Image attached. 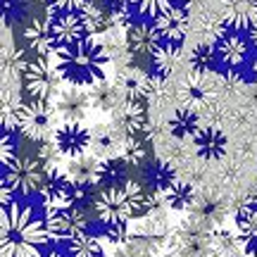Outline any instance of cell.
<instances>
[{
  "instance_id": "obj_3",
  "label": "cell",
  "mask_w": 257,
  "mask_h": 257,
  "mask_svg": "<svg viewBox=\"0 0 257 257\" xmlns=\"http://www.w3.org/2000/svg\"><path fill=\"white\" fill-rule=\"evenodd\" d=\"M93 210L105 226L128 224L131 219L148 214V191L138 181H128L119 188H102L93 200Z\"/></svg>"
},
{
  "instance_id": "obj_34",
  "label": "cell",
  "mask_w": 257,
  "mask_h": 257,
  "mask_svg": "<svg viewBox=\"0 0 257 257\" xmlns=\"http://www.w3.org/2000/svg\"><path fill=\"white\" fill-rule=\"evenodd\" d=\"M102 238H107L114 245H124L131 240V229H128V224H110V226H105Z\"/></svg>"
},
{
  "instance_id": "obj_39",
  "label": "cell",
  "mask_w": 257,
  "mask_h": 257,
  "mask_svg": "<svg viewBox=\"0 0 257 257\" xmlns=\"http://www.w3.org/2000/svg\"><path fill=\"white\" fill-rule=\"evenodd\" d=\"M250 72H252V76H255V81H257V57L252 60V67H250Z\"/></svg>"
},
{
  "instance_id": "obj_16",
  "label": "cell",
  "mask_w": 257,
  "mask_h": 257,
  "mask_svg": "<svg viewBox=\"0 0 257 257\" xmlns=\"http://www.w3.org/2000/svg\"><path fill=\"white\" fill-rule=\"evenodd\" d=\"M24 43L27 48L34 53V57H48L55 55V43L50 36V29H48L46 19H31L24 29Z\"/></svg>"
},
{
  "instance_id": "obj_32",
  "label": "cell",
  "mask_w": 257,
  "mask_h": 257,
  "mask_svg": "<svg viewBox=\"0 0 257 257\" xmlns=\"http://www.w3.org/2000/svg\"><path fill=\"white\" fill-rule=\"evenodd\" d=\"M36 157L38 162L46 167V172H60V160H62V153H60V148L55 146V141H46V143H41L36 148Z\"/></svg>"
},
{
  "instance_id": "obj_7",
  "label": "cell",
  "mask_w": 257,
  "mask_h": 257,
  "mask_svg": "<svg viewBox=\"0 0 257 257\" xmlns=\"http://www.w3.org/2000/svg\"><path fill=\"white\" fill-rule=\"evenodd\" d=\"M46 22H48V29H50V36H53L55 48L76 46V43H81L86 38H93L83 10L81 12H60V10L48 8Z\"/></svg>"
},
{
  "instance_id": "obj_23",
  "label": "cell",
  "mask_w": 257,
  "mask_h": 257,
  "mask_svg": "<svg viewBox=\"0 0 257 257\" xmlns=\"http://www.w3.org/2000/svg\"><path fill=\"white\" fill-rule=\"evenodd\" d=\"M210 248L217 257H238L245 255V245L240 240L238 233L224 229V226H217V229L210 233Z\"/></svg>"
},
{
  "instance_id": "obj_19",
  "label": "cell",
  "mask_w": 257,
  "mask_h": 257,
  "mask_svg": "<svg viewBox=\"0 0 257 257\" xmlns=\"http://www.w3.org/2000/svg\"><path fill=\"white\" fill-rule=\"evenodd\" d=\"M98 172H100V160L88 153V155L74 157L67 162L64 167V174L72 179L76 186H93L98 184Z\"/></svg>"
},
{
  "instance_id": "obj_37",
  "label": "cell",
  "mask_w": 257,
  "mask_h": 257,
  "mask_svg": "<svg viewBox=\"0 0 257 257\" xmlns=\"http://www.w3.org/2000/svg\"><path fill=\"white\" fill-rule=\"evenodd\" d=\"M245 205H252V207H257V184L252 186V191L248 193V200H245Z\"/></svg>"
},
{
  "instance_id": "obj_38",
  "label": "cell",
  "mask_w": 257,
  "mask_h": 257,
  "mask_svg": "<svg viewBox=\"0 0 257 257\" xmlns=\"http://www.w3.org/2000/svg\"><path fill=\"white\" fill-rule=\"evenodd\" d=\"M250 43H252V48L257 50V24L250 29Z\"/></svg>"
},
{
  "instance_id": "obj_22",
  "label": "cell",
  "mask_w": 257,
  "mask_h": 257,
  "mask_svg": "<svg viewBox=\"0 0 257 257\" xmlns=\"http://www.w3.org/2000/svg\"><path fill=\"white\" fill-rule=\"evenodd\" d=\"M128 169H131V165L124 162L121 157L102 160L100 172H98V184H100L102 188H119V186H126L128 181H134V179L128 176Z\"/></svg>"
},
{
  "instance_id": "obj_27",
  "label": "cell",
  "mask_w": 257,
  "mask_h": 257,
  "mask_svg": "<svg viewBox=\"0 0 257 257\" xmlns=\"http://www.w3.org/2000/svg\"><path fill=\"white\" fill-rule=\"evenodd\" d=\"M153 67H155V76H162V79H169L172 74L184 67V53L181 48H174V46H162L160 53L153 57Z\"/></svg>"
},
{
  "instance_id": "obj_15",
  "label": "cell",
  "mask_w": 257,
  "mask_h": 257,
  "mask_svg": "<svg viewBox=\"0 0 257 257\" xmlns=\"http://www.w3.org/2000/svg\"><path fill=\"white\" fill-rule=\"evenodd\" d=\"M193 148L202 160H221L226 155L229 138L219 126H200V131L193 138Z\"/></svg>"
},
{
  "instance_id": "obj_36",
  "label": "cell",
  "mask_w": 257,
  "mask_h": 257,
  "mask_svg": "<svg viewBox=\"0 0 257 257\" xmlns=\"http://www.w3.org/2000/svg\"><path fill=\"white\" fill-rule=\"evenodd\" d=\"M248 98H250V105L257 107V83H252V86L248 88Z\"/></svg>"
},
{
  "instance_id": "obj_42",
  "label": "cell",
  "mask_w": 257,
  "mask_h": 257,
  "mask_svg": "<svg viewBox=\"0 0 257 257\" xmlns=\"http://www.w3.org/2000/svg\"><path fill=\"white\" fill-rule=\"evenodd\" d=\"M238 257H252V255H248V252H245V255H238Z\"/></svg>"
},
{
  "instance_id": "obj_31",
  "label": "cell",
  "mask_w": 257,
  "mask_h": 257,
  "mask_svg": "<svg viewBox=\"0 0 257 257\" xmlns=\"http://www.w3.org/2000/svg\"><path fill=\"white\" fill-rule=\"evenodd\" d=\"M119 157L124 162H128L131 167H138L146 162L148 157V148H146V138H126L121 143V153Z\"/></svg>"
},
{
  "instance_id": "obj_4",
  "label": "cell",
  "mask_w": 257,
  "mask_h": 257,
  "mask_svg": "<svg viewBox=\"0 0 257 257\" xmlns=\"http://www.w3.org/2000/svg\"><path fill=\"white\" fill-rule=\"evenodd\" d=\"M62 72L55 62V55L31 57L24 69V86L34 100L55 102L62 93Z\"/></svg>"
},
{
  "instance_id": "obj_17",
  "label": "cell",
  "mask_w": 257,
  "mask_h": 257,
  "mask_svg": "<svg viewBox=\"0 0 257 257\" xmlns=\"http://www.w3.org/2000/svg\"><path fill=\"white\" fill-rule=\"evenodd\" d=\"M121 141L119 134L114 131L112 124H95L93 126V143H91V153L98 160H110V157H119L121 153Z\"/></svg>"
},
{
  "instance_id": "obj_12",
  "label": "cell",
  "mask_w": 257,
  "mask_h": 257,
  "mask_svg": "<svg viewBox=\"0 0 257 257\" xmlns=\"http://www.w3.org/2000/svg\"><path fill=\"white\" fill-rule=\"evenodd\" d=\"M157 34L162 38V46L181 48L186 34H188V8L176 5V8L162 12L160 17L153 19Z\"/></svg>"
},
{
  "instance_id": "obj_13",
  "label": "cell",
  "mask_w": 257,
  "mask_h": 257,
  "mask_svg": "<svg viewBox=\"0 0 257 257\" xmlns=\"http://www.w3.org/2000/svg\"><path fill=\"white\" fill-rule=\"evenodd\" d=\"M55 107L62 121H83L93 107L91 91L88 88H76V86H67L57 95Z\"/></svg>"
},
{
  "instance_id": "obj_1",
  "label": "cell",
  "mask_w": 257,
  "mask_h": 257,
  "mask_svg": "<svg viewBox=\"0 0 257 257\" xmlns=\"http://www.w3.org/2000/svg\"><path fill=\"white\" fill-rule=\"evenodd\" d=\"M50 240L46 219H38L34 207L12 202L3 207L0 217V248L3 257H43V248Z\"/></svg>"
},
{
  "instance_id": "obj_26",
  "label": "cell",
  "mask_w": 257,
  "mask_h": 257,
  "mask_svg": "<svg viewBox=\"0 0 257 257\" xmlns=\"http://www.w3.org/2000/svg\"><path fill=\"white\" fill-rule=\"evenodd\" d=\"M162 198H165V205L169 210H193V205H195V188L191 184H186V181H174V184L169 186L165 193H162Z\"/></svg>"
},
{
  "instance_id": "obj_11",
  "label": "cell",
  "mask_w": 257,
  "mask_h": 257,
  "mask_svg": "<svg viewBox=\"0 0 257 257\" xmlns=\"http://www.w3.org/2000/svg\"><path fill=\"white\" fill-rule=\"evenodd\" d=\"M126 46L128 53L134 60H150L160 53L162 48V38L157 34L155 24H148V22H136L134 27L126 29Z\"/></svg>"
},
{
  "instance_id": "obj_20",
  "label": "cell",
  "mask_w": 257,
  "mask_h": 257,
  "mask_svg": "<svg viewBox=\"0 0 257 257\" xmlns=\"http://www.w3.org/2000/svg\"><path fill=\"white\" fill-rule=\"evenodd\" d=\"M167 131L169 136L176 138V141H186V138H195V134L200 131V117L198 112L191 110V107H176L174 114L167 121Z\"/></svg>"
},
{
  "instance_id": "obj_30",
  "label": "cell",
  "mask_w": 257,
  "mask_h": 257,
  "mask_svg": "<svg viewBox=\"0 0 257 257\" xmlns=\"http://www.w3.org/2000/svg\"><path fill=\"white\" fill-rule=\"evenodd\" d=\"M128 3L141 17H150V19L160 17L162 12L181 5V0H128Z\"/></svg>"
},
{
  "instance_id": "obj_33",
  "label": "cell",
  "mask_w": 257,
  "mask_h": 257,
  "mask_svg": "<svg viewBox=\"0 0 257 257\" xmlns=\"http://www.w3.org/2000/svg\"><path fill=\"white\" fill-rule=\"evenodd\" d=\"M17 157H19V150H17V141H15V131H3V146H0L3 169H8Z\"/></svg>"
},
{
  "instance_id": "obj_28",
  "label": "cell",
  "mask_w": 257,
  "mask_h": 257,
  "mask_svg": "<svg viewBox=\"0 0 257 257\" xmlns=\"http://www.w3.org/2000/svg\"><path fill=\"white\" fill-rule=\"evenodd\" d=\"M69 257H105V248H102V240L98 236L91 233H83L79 238H74L69 245Z\"/></svg>"
},
{
  "instance_id": "obj_2",
  "label": "cell",
  "mask_w": 257,
  "mask_h": 257,
  "mask_svg": "<svg viewBox=\"0 0 257 257\" xmlns=\"http://www.w3.org/2000/svg\"><path fill=\"white\" fill-rule=\"evenodd\" d=\"M55 62L62 72L64 83L76 88H93L95 83L107 79L110 53L95 38H86L76 46H64L55 50Z\"/></svg>"
},
{
  "instance_id": "obj_14",
  "label": "cell",
  "mask_w": 257,
  "mask_h": 257,
  "mask_svg": "<svg viewBox=\"0 0 257 257\" xmlns=\"http://www.w3.org/2000/svg\"><path fill=\"white\" fill-rule=\"evenodd\" d=\"M221 22L250 31L257 24V0H221Z\"/></svg>"
},
{
  "instance_id": "obj_24",
  "label": "cell",
  "mask_w": 257,
  "mask_h": 257,
  "mask_svg": "<svg viewBox=\"0 0 257 257\" xmlns=\"http://www.w3.org/2000/svg\"><path fill=\"white\" fill-rule=\"evenodd\" d=\"M88 91H91L93 107H98V110H102V112H117L121 107V102H124L119 86L107 81V79H102L100 83H95Z\"/></svg>"
},
{
  "instance_id": "obj_29",
  "label": "cell",
  "mask_w": 257,
  "mask_h": 257,
  "mask_svg": "<svg viewBox=\"0 0 257 257\" xmlns=\"http://www.w3.org/2000/svg\"><path fill=\"white\" fill-rule=\"evenodd\" d=\"M217 60H219V53H217V46H212V43H198L191 53V67L198 74L212 72Z\"/></svg>"
},
{
  "instance_id": "obj_21",
  "label": "cell",
  "mask_w": 257,
  "mask_h": 257,
  "mask_svg": "<svg viewBox=\"0 0 257 257\" xmlns=\"http://www.w3.org/2000/svg\"><path fill=\"white\" fill-rule=\"evenodd\" d=\"M236 231L245 245V252L257 257V207L243 205L236 212Z\"/></svg>"
},
{
  "instance_id": "obj_5",
  "label": "cell",
  "mask_w": 257,
  "mask_h": 257,
  "mask_svg": "<svg viewBox=\"0 0 257 257\" xmlns=\"http://www.w3.org/2000/svg\"><path fill=\"white\" fill-rule=\"evenodd\" d=\"M57 107L55 102L48 100H31L24 102V107L19 112V131L24 134L27 141H34V143H46V141H53L57 131Z\"/></svg>"
},
{
  "instance_id": "obj_6",
  "label": "cell",
  "mask_w": 257,
  "mask_h": 257,
  "mask_svg": "<svg viewBox=\"0 0 257 257\" xmlns=\"http://www.w3.org/2000/svg\"><path fill=\"white\" fill-rule=\"evenodd\" d=\"M91 186H76L64 172H50L43 186V210L46 214H55L62 210L81 207V202L88 198Z\"/></svg>"
},
{
  "instance_id": "obj_8",
  "label": "cell",
  "mask_w": 257,
  "mask_h": 257,
  "mask_svg": "<svg viewBox=\"0 0 257 257\" xmlns=\"http://www.w3.org/2000/svg\"><path fill=\"white\" fill-rule=\"evenodd\" d=\"M46 179H48L46 167L38 162L36 155H19L3 174V181L19 195L41 193L43 186H46Z\"/></svg>"
},
{
  "instance_id": "obj_10",
  "label": "cell",
  "mask_w": 257,
  "mask_h": 257,
  "mask_svg": "<svg viewBox=\"0 0 257 257\" xmlns=\"http://www.w3.org/2000/svg\"><path fill=\"white\" fill-rule=\"evenodd\" d=\"M53 141H55V146L60 148V153L67 160H74V157L91 153L93 128H88L83 121H62L57 126Z\"/></svg>"
},
{
  "instance_id": "obj_40",
  "label": "cell",
  "mask_w": 257,
  "mask_h": 257,
  "mask_svg": "<svg viewBox=\"0 0 257 257\" xmlns=\"http://www.w3.org/2000/svg\"><path fill=\"white\" fill-rule=\"evenodd\" d=\"M165 257H181V255H179L176 250H172V252H169V255H165Z\"/></svg>"
},
{
  "instance_id": "obj_35",
  "label": "cell",
  "mask_w": 257,
  "mask_h": 257,
  "mask_svg": "<svg viewBox=\"0 0 257 257\" xmlns=\"http://www.w3.org/2000/svg\"><path fill=\"white\" fill-rule=\"evenodd\" d=\"M48 3L53 10H60V12H81L93 0H48Z\"/></svg>"
},
{
  "instance_id": "obj_41",
  "label": "cell",
  "mask_w": 257,
  "mask_h": 257,
  "mask_svg": "<svg viewBox=\"0 0 257 257\" xmlns=\"http://www.w3.org/2000/svg\"><path fill=\"white\" fill-rule=\"evenodd\" d=\"M48 257H62V255H60L57 250H53V252H50V255H48Z\"/></svg>"
},
{
  "instance_id": "obj_18",
  "label": "cell",
  "mask_w": 257,
  "mask_h": 257,
  "mask_svg": "<svg viewBox=\"0 0 257 257\" xmlns=\"http://www.w3.org/2000/svg\"><path fill=\"white\" fill-rule=\"evenodd\" d=\"M248 50H250L248 41L240 36L238 31H233V29H229V31L217 41V53H219V60L224 64H229V67H238V64L245 62Z\"/></svg>"
},
{
  "instance_id": "obj_9",
  "label": "cell",
  "mask_w": 257,
  "mask_h": 257,
  "mask_svg": "<svg viewBox=\"0 0 257 257\" xmlns=\"http://www.w3.org/2000/svg\"><path fill=\"white\" fill-rule=\"evenodd\" d=\"M46 229L50 240L57 243H72L74 238H79L88 229V214L83 207H72V210H62L55 214H46Z\"/></svg>"
},
{
  "instance_id": "obj_25",
  "label": "cell",
  "mask_w": 257,
  "mask_h": 257,
  "mask_svg": "<svg viewBox=\"0 0 257 257\" xmlns=\"http://www.w3.org/2000/svg\"><path fill=\"white\" fill-rule=\"evenodd\" d=\"M146 181H148V191L150 193H165L179 179H176V172L172 165H167L162 160H153L146 167Z\"/></svg>"
}]
</instances>
